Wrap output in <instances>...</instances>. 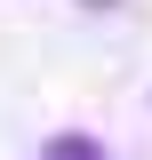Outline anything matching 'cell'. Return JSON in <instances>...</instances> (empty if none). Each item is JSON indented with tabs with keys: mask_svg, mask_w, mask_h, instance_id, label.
Instances as JSON below:
<instances>
[{
	"mask_svg": "<svg viewBox=\"0 0 152 160\" xmlns=\"http://www.w3.org/2000/svg\"><path fill=\"white\" fill-rule=\"evenodd\" d=\"M40 160H112V152H104L96 136H56V144H48Z\"/></svg>",
	"mask_w": 152,
	"mask_h": 160,
	"instance_id": "1",
	"label": "cell"
}]
</instances>
